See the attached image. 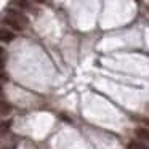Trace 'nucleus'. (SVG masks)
<instances>
[{"instance_id": "9b49d317", "label": "nucleus", "mask_w": 149, "mask_h": 149, "mask_svg": "<svg viewBox=\"0 0 149 149\" xmlns=\"http://www.w3.org/2000/svg\"><path fill=\"white\" fill-rule=\"evenodd\" d=\"M34 2H37V3H43L45 0H34Z\"/></svg>"}, {"instance_id": "ddd939ff", "label": "nucleus", "mask_w": 149, "mask_h": 149, "mask_svg": "<svg viewBox=\"0 0 149 149\" xmlns=\"http://www.w3.org/2000/svg\"><path fill=\"white\" fill-rule=\"evenodd\" d=\"M3 93V88H2V85H0V95Z\"/></svg>"}, {"instance_id": "9d476101", "label": "nucleus", "mask_w": 149, "mask_h": 149, "mask_svg": "<svg viewBox=\"0 0 149 149\" xmlns=\"http://www.w3.org/2000/svg\"><path fill=\"white\" fill-rule=\"evenodd\" d=\"M128 149H136V148H135V144H133V143H130V146H128Z\"/></svg>"}, {"instance_id": "f257e3e1", "label": "nucleus", "mask_w": 149, "mask_h": 149, "mask_svg": "<svg viewBox=\"0 0 149 149\" xmlns=\"http://www.w3.org/2000/svg\"><path fill=\"white\" fill-rule=\"evenodd\" d=\"M7 16H10V18H13L15 21H18V23H19L23 27H26L27 24H29V19H27V16H24L21 11L13 10V8H10V10L7 11Z\"/></svg>"}, {"instance_id": "2eb2a0df", "label": "nucleus", "mask_w": 149, "mask_h": 149, "mask_svg": "<svg viewBox=\"0 0 149 149\" xmlns=\"http://www.w3.org/2000/svg\"><path fill=\"white\" fill-rule=\"evenodd\" d=\"M148 109H149V106H148Z\"/></svg>"}, {"instance_id": "39448f33", "label": "nucleus", "mask_w": 149, "mask_h": 149, "mask_svg": "<svg viewBox=\"0 0 149 149\" xmlns=\"http://www.w3.org/2000/svg\"><path fill=\"white\" fill-rule=\"evenodd\" d=\"M136 136H139L144 141H149V127L148 128H136Z\"/></svg>"}, {"instance_id": "f03ea898", "label": "nucleus", "mask_w": 149, "mask_h": 149, "mask_svg": "<svg viewBox=\"0 0 149 149\" xmlns=\"http://www.w3.org/2000/svg\"><path fill=\"white\" fill-rule=\"evenodd\" d=\"M15 40V32L10 29H5V27H0V42L10 43Z\"/></svg>"}, {"instance_id": "423d86ee", "label": "nucleus", "mask_w": 149, "mask_h": 149, "mask_svg": "<svg viewBox=\"0 0 149 149\" xmlns=\"http://www.w3.org/2000/svg\"><path fill=\"white\" fill-rule=\"evenodd\" d=\"M10 123L11 122H0V135H2V133H5L8 128H10Z\"/></svg>"}, {"instance_id": "4468645a", "label": "nucleus", "mask_w": 149, "mask_h": 149, "mask_svg": "<svg viewBox=\"0 0 149 149\" xmlns=\"http://www.w3.org/2000/svg\"><path fill=\"white\" fill-rule=\"evenodd\" d=\"M136 2H138V3H141V2H143V0H136Z\"/></svg>"}, {"instance_id": "f8f14e48", "label": "nucleus", "mask_w": 149, "mask_h": 149, "mask_svg": "<svg viewBox=\"0 0 149 149\" xmlns=\"http://www.w3.org/2000/svg\"><path fill=\"white\" fill-rule=\"evenodd\" d=\"M144 123H146V125L149 127V119H146V120H144Z\"/></svg>"}, {"instance_id": "1a4fd4ad", "label": "nucleus", "mask_w": 149, "mask_h": 149, "mask_svg": "<svg viewBox=\"0 0 149 149\" xmlns=\"http://www.w3.org/2000/svg\"><path fill=\"white\" fill-rule=\"evenodd\" d=\"M133 144H135V148H136V149H149L146 144H141V143H133Z\"/></svg>"}, {"instance_id": "20e7f679", "label": "nucleus", "mask_w": 149, "mask_h": 149, "mask_svg": "<svg viewBox=\"0 0 149 149\" xmlns=\"http://www.w3.org/2000/svg\"><path fill=\"white\" fill-rule=\"evenodd\" d=\"M11 3L16 5V7L21 8V10H31V3L27 2V0H11Z\"/></svg>"}, {"instance_id": "0eeeda50", "label": "nucleus", "mask_w": 149, "mask_h": 149, "mask_svg": "<svg viewBox=\"0 0 149 149\" xmlns=\"http://www.w3.org/2000/svg\"><path fill=\"white\" fill-rule=\"evenodd\" d=\"M5 58H7V52H5L3 47H0V63H3Z\"/></svg>"}, {"instance_id": "7ed1b4c3", "label": "nucleus", "mask_w": 149, "mask_h": 149, "mask_svg": "<svg viewBox=\"0 0 149 149\" xmlns=\"http://www.w3.org/2000/svg\"><path fill=\"white\" fill-rule=\"evenodd\" d=\"M2 24H5V26L11 27V29H15V31H23V29H24V27L21 26L18 21H15L13 18H10V16H5L3 19H2Z\"/></svg>"}, {"instance_id": "6e6552de", "label": "nucleus", "mask_w": 149, "mask_h": 149, "mask_svg": "<svg viewBox=\"0 0 149 149\" xmlns=\"http://www.w3.org/2000/svg\"><path fill=\"white\" fill-rule=\"evenodd\" d=\"M0 80H8V75L3 72V69H2V63H0Z\"/></svg>"}]
</instances>
